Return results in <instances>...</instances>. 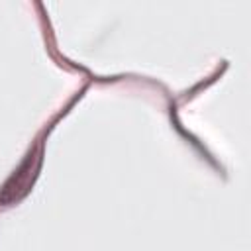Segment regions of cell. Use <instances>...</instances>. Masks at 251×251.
<instances>
[{
    "label": "cell",
    "instance_id": "cell-1",
    "mask_svg": "<svg viewBox=\"0 0 251 251\" xmlns=\"http://www.w3.org/2000/svg\"><path fill=\"white\" fill-rule=\"evenodd\" d=\"M37 169H39V153L37 151H31L25 157V161L20 165V169L14 171V175L10 176V180L4 184V190L0 194V202H14L22 194H25L27 188H29V184L33 182V178L37 175Z\"/></svg>",
    "mask_w": 251,
    "mask_h": 251
}]
</instances>
